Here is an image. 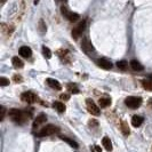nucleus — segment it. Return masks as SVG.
Wrapping results in <instances>:
<instances>
[{
    "mask_svg": "<svg viewBox=\"0 0 152 152\" xmlns=\"http://www.w3.org/2000/svg\"><path fill=\"white\" fill-rule=\"evenodd\" d=\"M110 104H111V100H110V98L102 97V98L98 100V105H100L101 108H106V106H109Z\"/></svg>",
    "mask_w": 152,
    "mask_h": 152,
    "instance_id": "nucleus-19",
    "label": "nucleus"
},
{
    "mask_svg": "<svg viewBox=\"0 0 152 152\" xmlns=\"http://www.w3.org/2000/svg\"><path fill=\"white\" fill-rule=\"evenodd\" d=\"M67 88H69V91H71V93H73V94H78V93H79V89L77 88L76 85H69Z\"/></svg>",
    "mask_w": 152,
    "mask_h": 152,
    "instance_id": "nucleus-25",
    "label": "nucleus"
},
{
    "mask_svg": "<svg viewBox=\"0 0 152 152\" xmlns=\"http://www.w3.org/2000/svg\"><path fill=\"white\" fill-rule=\"evenodd\" d=\"M120 130H121V133L125 136H128L129 135L130 130H129V127H128V125H127L126 121H121V123H120Z\"/></svg>",
    "mask_w": 152,
    "mask_h": 152,
    "instance_id": "nucleus-20",
    "label": "nucleus"
},
{
    "mask_svg": "<svg viewBox=\"0 0 152 152\" xmlns=\"http://www.w3.org/2000/svg\"><path fill=\"white\" fill-rule=\"evenodd\" d=\"M53 108L57 111V112H60V113H62V112H64L65 111V105H64V103H62V102H60V101H56V102H54L53 103Z\"/></svg>",
    "mask_w": 152,
    "mask_h": 152,
    "instance_id": "nucleus-14",
    "label": "nucleus"
},
{
    "mask_svg": "<svg viewBox=\"0 0 152 152\" xmlns=\"http://www.w3.org/2000/svg\"><path fill=\"white\" fill-rule=\"evenodd\" d=\"M117 66H118L119 70L125 71V70H127V67H128V63L126 61H118L117 62Z\"/></svg>",
    "mask_w": 152,
    "mask_h": 152,
    "instance_id": "nucleus-22",
    "label": "nucleus"
},
{
    "mask_svg": "<svg viewBox=\"0 0 152 152\" xmlns=\"http://www.w3.org/2000/svg\"><path fill=\"white\" fill-rule=\"evenodd\" d=\"M142 123H143V118L141 116H134L132 118V125L134 127H140Z\"/></svg>",
    "mask_w": 152,
    "mask_h": 152,
    "instance_id": "nucleus-17",
    "label": "nucleus"
},
{
    "mask_svg": "<svg viewBox=\"0 0 152 152\" xmlns=\"http://www.w3.org/2000/svg\"><path fill=\"white\" fill-rule=\"evenodd\" d=\"M8 116L16 123H24L29 120V118L31 117V113H28V112L22 111V110H17V109H12V110H9Z\"/></svg>",
    "mask_w": 152,
    "mask_h": 152,
    "instance_id": "nucleus-1",
    "label": "nucleus"
},
{
    "mask_svg": "<svg viewBox=\"0 0 152 152\" xmlns=\"http://www.w3.org/2000/svg\"><path fill=\"white\" fill-rule=\"evenodd\" d=\"M102 144H103V147L105 148L106 151H112V143H111V141H110V138H109L108 136L103 137V140H102Z\"/></svg>",
    "mask_w": 152,
    "mask_h": 152,
    "instance_id": "nucleus-15",
    "label": "nucleus"
},
{
    "mask_svg": "<svg viewBox=\"0 0 152 152\" xmlns=\"http://www.w3.org/2000/svg\"><path fill=\"white\" fill-rule=\"evenodd\" d=\"M125 104L130 109H137L142 104V98L136 96H129L125 100Z\"/></svg>",
    "mask_w": 152,
    "mask_h": 152,
    "instance_id": "nucleus-3",
    "label": "nucleus"
},
{
    "mask_svg": "<svg viewBox=\"0 0 152 152\" xmlns=\"http://www.w3.org/2000/svg\"><path fill=\"white\" fill-rule=\"evenodd\" d=\"M61 140H62V141H64L65 143H67L69 145H71L72 148H74V149H78V148H79V145H78V143H77L76 141H73V140H71L70 137H65V136H61Z\"/></svg>",
    "mask_w": 152,
    "mask_h": 152,
    "instance_id": "nucleus-16",
    "label": "nucleus"
},
{
    "mask_svg": "<svg viewBox=\"0 0 152 152\" xmlns=\"http://www.w3.org/2000/svg\"><path fill=\"white\" fill-rule=\"evenodd\" d=\"M42 54H44V56H45L46 59H50V57H52V52H50V49H49L48 47H46V46L42 47Z\"/></svg>",
    "mask_w": 152,
    "mask_h": 152,
    "instance_id": "nucleus-23",
    "label": "nucleus"
},
{
    "mask_svg": "<svg viewBox=\"0 0 152 152\" xmlns=\"http://www.w3.org/2000/svg\"><path fill=\"white\" fill-rule=\"evenodd\" d=\"M86 105H87L88 111L91 112L93 116H100V113H101L100 108L95 104V102H94V101H91V98H87V100H86Z\"/></svg>",
    "mask_w": 152,
    "mask_h": 152,
    "instance_id": "nucleus-7",
    "label": "nucleus"
},
{
    "mask_svg": "<svg viewBox=\"0 0 152 152\" xmlns=\"http://www.w3.org/2000/svg\"><path fill=\"white\" fill-rule=\"evenodd\" d=\"M14 80H15V81H22V78H21L20 76H15V77H14Z\"/></svg>",
    "mask_w": 152,
    "mask_h": 152,
    "instance_id": "nucleus-28",
    "label": "nucleus"
},
{
    "mask_svg": "<svg viewBox=\"0 0 152 152\" xmlns=\"http://www.w3.org/2000/svg\"><path fill=\"white\" fill-rule=\"evenodd\" d=\"M5 115H6V109L3 106H0V120H3Z\"/></svg>",
    "mask_w": 152,
    "mask_h": 152,
    "instance_id": "nucleus-26",
    "label": "nucleus"
},
{
    "mask_svg": "<svg viewBox=\"0 0 152 152\" xmlns=\"http://www.w3.org/2000/svg\"><path fill=\"white\" fill-rule=\"evenodd\" d=\"M81 49L88 55H91V53L94 52V46H93L91 41L89 40V38L86 37V38L82 39V41H81Z\"/></svg>",
    "mask_w": 152,
    "mask_h": 152,
    "instance_id": "nucleus-5",
    "label": "nucleus"
},
{
    "mask_svg": "<svg viewBox=\"0 0 152 152\" xmlns=\"http://www.w3.org/2000/svg\"><path fill=\"white\" fill-rule=\"evenodd\" d=\"M97 64L100 67L104 69V70H111L112 69V63L111 61L106 60V59H98L97 60Z\"/></svg>",
    "mask_w": 152,
    "mask_h": 152,
    "instance_id": "nucleus-9",
    "label": "nucleus"
},
{
    "mask_svg": "<svg viewBox=\"0 0 152 152\" xmlns=\"http://www.w3.org/2000/svg\"><path fill=\"white\" fill-rule=\"evenodd\" d=\"M12 63H13V66H14L15 69H22V67L24 66V63L22 62L21 59H18V57H13Z\"/></svg>",
    "mask_w": 152,
    "mask_h": 152,
    "instance_id": "nucleus-18",
    "label": "nucleus"
},
{
    "mask_svg": "<svg viewBox=\"0 0 152 152\" xmlns=\"http://www.w3.org/2000/svg\"><path fill=\"white\" fill-rule=\"evenodd\" d=\"M129 65H130V67H132L134 71H143V70H144L143 65H142L140 62L136 61V60H133V61H130Z\"/></svg>",
    "mask_w": 152,
    "mask_h": 152,
    "instance_id": "nucleus-13",
    "label": "nucleus"
},
{
    "mask_svg": "<svg viewBox=\"0 0 152 152\" xmlns=\"http://www.w3.org/2000/svg\"><path fill=\"white\" fill-rule=\"evenodd\" d=\"M21 100L27 103H34L37 102V95L32 91H25L21 95Z\"/></svg>",
    "mask_w": 152,
    "mask_h": 152,
    "instance_id": "nucleus-8",
    "label": "nucleus"
},
{
    "mask_svg": "<svg viewBox=\"0 0 152 152\" xmlns=\"http://www.w3.org/2000/svg\"><path fill=\"white\" fill-rule=\"evenodd\" d=\"M85 28H86V21L84 20V21L79 22V23L73 28V30H72V37H73L74 39H78V38L82 34V32L85 31Z\"/></svg>",
    "mask_w": 152,
    "mask_h": 152,
    "instance_id": "nucleus-4",
    "label": "nucleus"
},
{
    "mask_svg": "<svg viewBox=\"0 0 152 152\" xmlns=\"http://www.w3.org/2000/svg\"><path fill=\"white\" fill-rule=\"evenodd\" d=\"M60 98H61V100H69V98H70V95H67V94H61Z\"/></svg>",
    "mask_w": 152,
    "mask_h": 152,
    "instance_id": "nucleus-27",
    "label": "nucleus"
},
{
    "mask_svg": "<svg viewBox=\"0 0 152 152\" xmlns=\"http://www.w3.org/2000/svg\"><path fill=\"white\" fill-rule=\"evenodd\" d=\"M46 120H47V117H46L45 115H39V116L37 117V119L34 120V122H33V129L35 130L37 128H39V126L42 125V123H45Z\"/></svg>",
    "mask_w": 152,
    "mask_h": 152,
    "instance_id": "nucleus-12",
    "label": "nucleus"
},
{
    "mask_svg": "<svg viewBox=\"0 0 152 152\" xmlns=\"http://www.w3.org/2000/svg\"><path fill=\"white\" fill-rule=\"evenodd\" d=\"M7 85H9V79H7V78H5V77H0V86L5 87V86H7Z\"/></svg>",
    "mask_w": 152,
    "mask_h": 152,
    "instance_id": "nucleus-24",
    "label": "nucleus"
},
{
    "mask_svg": "<svg viewBox=\"0 0 152 152\" xmlns=\"http://www.w3.org/2000/svg\"><path fill=\"white\" fill-rule=\"evenodd\" d=\"M60 129L54 126V125H47L45 127H42L38 133H37V136L38 137H46V136H50V135H54L55 133H57Z\"/></svg>",
    "mask_w": 152,
    "mask_h": 152,
    "instance_id": "nucleus-2",
    "label": "nucleus"
},
{
    "mask_svg": "<svg viewBox=\"0 0 152 152\" xmlns=\"http://www.w3.org/2000/svg\"><path fill=\"white\" fill-rule=\"evenodd\" d=\"M18 52H20V55H21L22 57H24V59H30L31 55H32V50H31V48H29L28 46L21 47Z\"/></svg>",
    "mask_w": 152,
    "mask_h": 152,
    "instance_id": "nucleus-11",
    "label": "nucleus"
},
{
    "mask_svg": "<svg viewBox=\"0 0 152 152\" xmlns=\"http://www.w3.org/2000/svg\"><path fill=\"white\" fill-rule=\"evenodd\" d=\"M61 12H62V14H63V15H64L70 22H76V21H78V18L80 17L79 14H77V13H72V12L67 10V8L64 7V6L61 8Z\"/></svg>",
    "mask_w": 152,
    "mask_h": 152,
    "instance_id": "nucleus-6",
    "label": "nucleus"
},
{
    "mask_svg": "<svg viewBox=\"0 0 152 152\" xmlns=\"http://www.w3.org/2000/svg\"><path fill=\"white\" fill-rule=\"evenodd\" d=\"M46 82H47V85L49 86V87H52L53 89H57V91H61L62 89V86L61 84L56 80V79H53V78H48L47 80H46Z\"/></svg>",
    "mask_w": 152,
    "mask_h": 152,
    "instance_id": "nucleus-10",
    "label": "nucleus"
},
{
    "mask_svg": "<svg viewBox=\"0 0 152 152\" xmlns=\"http://www.w3.org/2000/svg\"><path fill=\"white\" fill-rule=\"evenodd\" d=\"M142 85H143V87H144L147 91H152V77L150 78V79L143 80Z\"/></svg>",
    "mask_w": 152,
    "mask_h": 152,
    "instance_id": "nucleus-21",
    "label": "nucleus"
},
{
    "mask_svg": "<svg viewBox=\"0 0 152 152\" xmlns=\"http://www.w3.org/2000/svg\"><path fill=\"white\" fill-rule=\"evenodd\" d=\"M95 149H96V151L97 152H101V149H100V147H98V145H96V147H95Z\"/></svg>",
    "mask_w": 152,
    "mask_h": 152,
    "instance_id": "nucleus-29",
    "label": "nucleus"
}]
</instances>
